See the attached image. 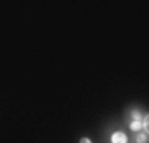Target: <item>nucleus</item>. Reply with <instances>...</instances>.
Returning <instances> with one entry per match:
<instances>
[{
	"mask_svg": "<svg viewBox=\"0 0 149 143\" xmlns=\"http://www.w3.org/2000/svg\"><path fill=\"white\" fill-rule=\"evenodd\" d=\"M128 142V138L123 132H114L111 135V143H126Z\"/></svg>",
	"mask_w": 149,
	"mask_h": 143,
	"instance_id": "nucleus-1",
	"label": "nucleus"
},
{
	"mask_svg": "<svg viewBox=\"0 0 149 143\" xmlns=\"http://www.w3.org/2000/svg\"><path fill=\"white\" fill-rule=\"evenodd\" d=\"M136 143H148V132L136 133Z\"/></svg>",
	"mask_w": 149,
	"mask_h": 143,
	"instance_id": "nucleus-2",
	"label": "nucleus"
},
{
	"mask_svg": "<svg viewBox=\"0 0 149 143\" xmlns=\"http://www.w3.org/2000/svg\"><path fill=\"white\" fill-rule=\"evenodd\" d=\"M129 128L133 130V132H141L143 127H141V120H134V122L129 123Z\"/></svg>",
	"mask_w": 149,
	"mask_h": 143,
	"instance_id": "nucleus-3",
	"label": "nucleus"
},
{
	"mask_svg": "<svg viewBox=\"0 0 149 143\" xmlns=\"http://www.w3.org/2000/svg\"><path fill=\"white\" fill-rule=\"evenodd\" d=\"M133 117H134V120H141V117H139V111H133Z\"/></svg>",
	"mask_w": 149,
	"mask_h": 143,
	"instance_id": "nucleus-4",
	"label": "nucleus"
},
{
	"mask_svg": "<svg viewBox=\"0 0 149 143\" xmlns=\"http://www.w3.org/2000/svg\"><path fill=\"white\" fill-rule=\"evenodd\" d=\"M80 143H91V140H90V138H81V140H80Z\"/></svg>",
	"mask_w": 149,
	"mask_h": 143,
	"instance_id": "nucleus-5",
	"label": "nucleus"
}]
</instances>
